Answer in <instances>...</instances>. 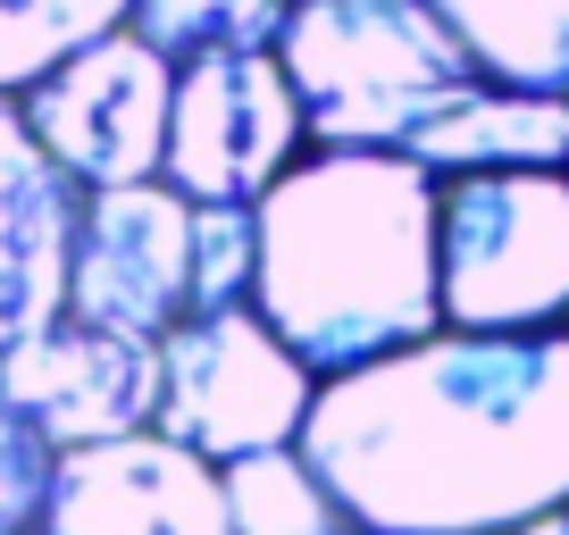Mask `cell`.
<instances>
[{
    "label": "cell",
    "mask_w": 569,
    "mask_h": 535,
    "mask_svg": "<svg viewBox=\"0 0 569 535\" xmlns=\"http://www.w3.org/2000/svg\"><path fill=\"white\" fill-rule=\"evenodd\" d=\"M34 535H234L227 468L160 427L118 435V444H76L51 461Z\"/></svg>",
    "instance_id": "10"
},
{
    "label": "cell",
    "mask_w": 569,
    "mask_h": 535,
    "mask_svg": "<svg viewBox=\"0 0 569 535\" xmlns=\"http://www.w3.org/2000/svg\"><path fill=\"white\" fill-rule=\"evenodd\" d=\"M495 84L569 101V0H436Z\"/></svg>",
    "instance_id": "13"
},
{
    "label": "cell",
    "mask_w": 569,
    "mask_h": 535,
    "mask_svg": "<svg viewBox=\"0 0 569 535\" xmlns=\"http://www.w3.org/2000/svg\"><path fill=\"white\" fill-rule=\"evenodd\" d=\"M168 385H160V435L193 444L201 461H251V452L302 444L310 402L327 376L310 369L260 310H201L160 335Z\"/></svg>",
    "instance_id": "5"
},
{
    "label": "cell",
    "mask_w": 569,
    "mask_h": 535,
    "mask_svg": "<svg viewBox=\"0 0 569 535\" xmlns=\"http://www.w3.org/2000/svg\"><path fill=\"white\" fill-rule=\"evenodd\" d=\"M160 385L168 360L160 335H126V326H92L59 310L26 343L0 352V393L51 435L59 452L76 444H118V435L160 427Z\"/></svg>",
    "instance_id": "9"
},
{
    "label": "cell",
    "mask_w": 569,
    "mask_h": 535,
    "mask_svg": "<svg viewBox=\"0 0 569 535\" xmlns=\"http://www.w3.org/2000/svg\"><path fill=\"white\" fill-rule=\"evenodd\" d=\"M84 184L42 151L18 101H0V352L68 310Z\"/></svg>",
    "instance_id": "11"
},
{
    "label": "cell",
    "mask_w": 569,
    "mask_h": 535,
    "mask_svg": "<svg viewBox=\"0 0 569 535\" xmlns=\"http://www.w3.org/2000/svg\"><path fill=\"white\" fill-rule=\"evenodd\" d=\"M293 18V0H134V34H151L168 59H210V51H268Z\"/></svg>",
    "instance_id": "16"
},
{
    "label": "cell",
    "mask_w": 569,
    "mask_h": 535,
    "mask_svg": "<svg viewBox=\"0 0 569 535\" xmlns=\"http://www.w3.org/2000/svg\"><path fill=\"white\" fill-rule=\"evenodd\" d=\"M569 319V168L445 176V326Z\"/></svg>",
    "instance_id": "4"
},
{
    "label": "cell",
    "mask_w": 569,
    "mask_h": 535,
    "mask_svg": "<svg viewBox=\"0 0 569 535\" xmlns=\"http://www.w3.org/2000/svg\"><path fill=\"white\" fill-rule=\"evenodd\" d=\"M310 143V109L293 92L284 51H210L177 68V118H168V184L193 201H260Z\"/></svg>",
    "instance_id": "7"
},
{
    "label": "cell",
    "mask_w": 569,
    "mask_h": 535,
    "mask_svg": "<svg viewBox=\"0 0 569 535\" xmlns=\"http://www.w3.org/2000/svg\"><path fill=\"white\" fill-rule=\"evenodd\" d=\"M302 461L360 535H486L569 511V335L436 326L327 376Z\"/></svg>",
    "instance_id": "1"
},
{
    "label": "cell",
    "mask_w": 569,
    "mask_h": 535,
    "mask_svg": "<svg viewBox=\"0 0 569 535\" xmlns=\"http://www.w3.org/2000/svg\"><path fill=\"white\" fill-rule=\"evenodd\" d=\"M68 310L126 335H168L193 310V193L168 176L84 184Z\"/></svg>",
    "instance_id": "8"
},
{
    "label": "cell",
    "mask_w": 569,
    "mask_h": 535,
    "mask_svg": "<svg viewBox=\"0 0 569 535\" xmlns=\"http://www.w3.org/2000/svg\"><path fill=\"white\" fill-rule=\"evenodd\" d=\"M277 51L319 151H410V134L486 75L436 0H293Z\"/></svg>",
    "instance_id": "3"
},
{
    "label": "cell",
    "mask_w": 569,
    "mask_h": 535,
    "mask_svg": "<svg viewBox=\"0 0 569 535\" xmlns=\"http://www.w3.org/2000/svg\"><path fill=\"white\" fill-rule=\"evenodd\" d=\"M18 109L76 184L160 176L168 168V118H177V59L151 34L118 26V34L84 42L76 59H59L42 84H26Z\"/></svg>",
    "instance_id": "6"
},
{
    "label": "cell",
    "mask_w": 569,
    "mask_h": 535,
    "mask_svg": "<svg viewBox=\"0 0 569 535\" xmlns=\"http://www.w3.org/2000/svg\"><path fill=\"white\" fill-rule=\"evenodd\" d=\"M51 461H59V444L0 393V535H34L42 494H51Z\"/></svg>",
    "instance_id": "18"
},
{
    "label": "cell",
    "mask_w": 569,
    "mask_h": 535,
    "mask_svg": "<svg viewBox=\"0 0 569 535\" xmlns=\"http://www.w3.org/2000/svg\"><path fill=\"white\" fill-rule=\"evenodd\" d=\"M251 310L319 376L445 326V176L410 151H310L260 193Z\"/></svg>",
    "instance_id": "2"
},
{
    "label": "cell",
    "mask_w": 569,
    "mask_h": 535,
    "mask_svg": "<svg viewBox=\"0 0 569 535\" xmlns=\"http://www.w3.org/2000/svg\"><path fill=\"white\" fill-rule=\"evenodd\" d=\"M227 527L234 535H360L352 511L327 494V477L302 461V444L227 461Z\"/></svg>",
    "instance_id": "14"
},
{
    "label": "cell",
    "mask_w": 569,
    "mask_h": 535,
    "mask_svg": "<svg viewBox=\"0 0 569 535\" xmlns=\"http://www.w3.org/2000/svg\"><path fill=\"white\" fill-rule=\"evenodd\" d=\"M410 160L436 176H486V168H569V101L519 84H461L436 118L410 134Z\"/></svg>",
    "instance_id": "12"
},
{
    "label": "cell",
    "mask_w": 569,
    "mask_h": 535,
    "mask_svg": "<svg viewBox=\"0 0 569 535\" xmlns=\"http://www.w3.org/2000/svg\"><path fill=\"white\" fill-rule=\"evenodd\" d=\"M118 26H134V0H0V101H18Z\"/></svg>",
    "instance_id": "15"
},
{
    "label": "cell",
    "mask_w": 569,
    "mask_h": 535,
    "mask_svg": "<svg viewBox=\"0 0 569 535\" xmlns=\"http://www.w3.org/2000/svg\"><path fill=\"white\" fill-rule=\"evenodd\" d=\"M260 285V201H193V310H243Z\"/></svg>",
    "instance_id": "17"
},
{
    "label": "cell",
    "mask_w": 569,
    "mask_h": 535,
    "mask_svg": "<svg viewBox=\"0 0 569 535\" xmlns=\"http://www.w3.org/2000/svg\"><path fill=\"white\" fill-rule=\"evenodd\" d=\"M486 535H569V511H552V518H528V527H486Z\"/></svg>",
    "instance_id": "19"
}]
</instances>
